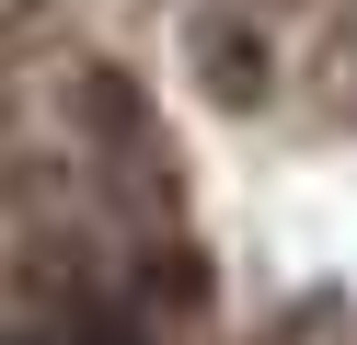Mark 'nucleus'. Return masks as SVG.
<instances>
[{
  "label": "nucleus",
  "mask_w": 357,
  "mask_h": 345,
  "mask_svg": "<svg viewBox=\"0 0 357 345\" xmlns=\"http://www.w3.org/2000/svg\"><path fill=\"white\" fill-rule=\"evenodd\" d=\"M196 58H208V92H219V104H265V35H254V23H208Z\"/></svg>",
  "instance_id": "obj_1"
},
{
  "label": "nucleus",
  "mask_w": 357,
  "mask_h": 345,
  "mask_svg": "<svg viewBox=\"0 0 357 345\" xmlns=\"http://www.w3.org/2000/svg\"><path fill=\"white\" fill-rule=\"evenodd\" d=\"M81 104H93V127H127V115H139V92H127L116 69H93V81H81Z\"/></svg>",
  "instance_id": "obj_2"
}]
</instances>
